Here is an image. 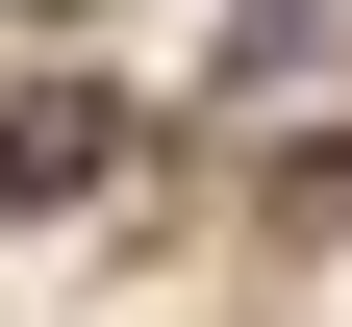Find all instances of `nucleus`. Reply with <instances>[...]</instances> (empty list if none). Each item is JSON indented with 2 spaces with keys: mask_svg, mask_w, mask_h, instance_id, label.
<instances>
[{
  "mask_svg": "<svg viewBox=\"0 0 352 327\" xmlns=\"http://www.w3.org/2000/svg\"><path fill=\"white\" fill-rule=\"evenodd\" d=\"M0 25H51V0H0Z\"/></svg>",
  "mask_w": 352,
  "mask_h": 327,
  "instance_id": "f03ea898",
  "label": "nucleus"
},
{
  "mask_svg": "<svg viewBox=\"0 0 352 327\" xmlns=\"http://www.w3.org/2000/svg\"><path fill=\"white\" fill-rule=\"evenodd\" d=\"M126 176V101L101 76H25V101H0V202H101Z\"/></svg>",
  "mask_w": 352,
  "mask_h": 327,
  "instance_id": "f257e3e1",
  "label": "nucleus"
}]
</instances>
